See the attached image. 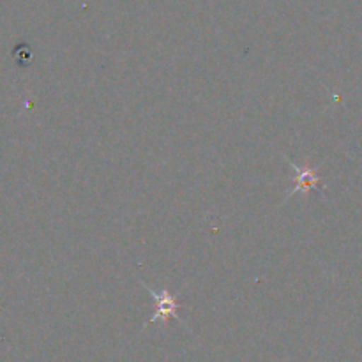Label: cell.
Returning a JSON list of instances; mask_svg holds the SVG:
<instances>
[{"label":"cell","instance_id":"7a4b0ae2","mask_svg":"<svg viewBox=\"0 0 362 362\" xmlns=\"http://www.w3.org/2000/svg\"><path fill=\"white\" fill-rule=\"evenodd\" d=\"M290 166H292V170H293V172H296V175H297V184H296V187H293V189L290 191V194L299 193V191H303V193H308V191H310L311 187L317 186L318 177H317V173L313 172V170H310V168L300 170L299 166H296V165H293V163H290Z\"/></svg>","mask_w":362,"mask_h":362},{"label":"cell","instance_id":"6da1fadb","mask_svg":"<svg viewBox=\"0 0 362 362\" xmlns=\"http://www.w3.org/2000/svg\"><path fill=\"white\" fill-rule=\"evenodd\" d=\"M147 288V292L151 293V297L154 299L156 303V313L152 315L151 320H148V324H158V322H163V324H166L168 322V318H180L179 315V303H177V299L173 296H170L166 290H154L151 288V286H145Z\"/></svg>","mask_w":362,"mask_h":362}]
</instances>
